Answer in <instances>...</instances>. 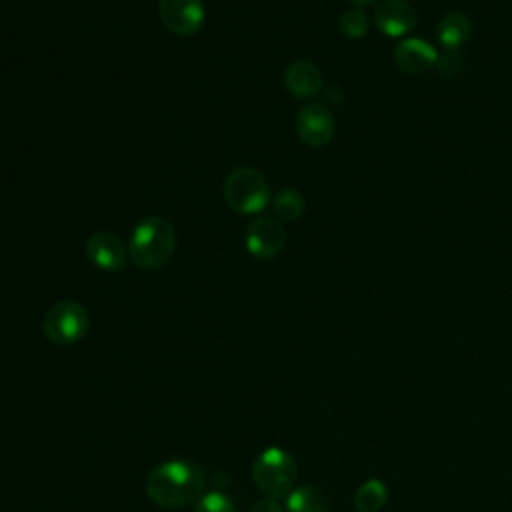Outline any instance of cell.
Instances as JSON below:
<instances>
[{"label": "cell", "mask_w": 512, "mask_h": 512, "mask_svg": "<svg viewBox=\"0 0 512 512\" xmlns=\"http://www.w3.org/2000/svg\"><path fill=\"white\" fill-rule=\"evenodd\" d=\"M204 472L190 460H166L146 478V494L160 508H182L200 498Z\"/></svg>", "instance_id": "6da1fadb"}, {"label": "cell", "mask_w": 512, "mask_h": 512, "mask_svg": "<svg viewBox=\"0 0 512 512\" xmlns=\"http://www.w3.org/2000/svg\"><path fill=\"white\" fill-rule=\"evenodd\" d=\"M174 224L164 216L140 220L128 240V258L146 270H158L170 262L176 252Z\"/></svg>", "instance_id": "7a4b0ae2"}, {"label": "cell", "mask_w": 512, "mask_h": 512, "mask_svg": "<svg viewBox=\"0 0 512 512\" xmlns=\"http://www.w3.org/2000/svg\"><path fill=\"white\" fill-rule=\"evenodd\" d=\"M298 474L296 460L290 452L278 446L264 448L254 464H252V480L256 488L268 498L288 496L294 488V480Z\"/></svg>", "instance_id": "3957f363"}, {"label": "cell", "mask_w": 512, "mask_h": 512, "mask_svg": "<svg viewBox=\"0 0 512 512\" xmlns=\"http://www.w3.org/2000/svg\"><path fill=\"white\" fill-rule=\"evenodd\" d=\"M224 198L238 214H260L270 202V190L258 170L238 166L224 180Z\"/></svg>", "instance_id": "277c9868"}, {"label": "cell", "mask_w": 512, "mask_h": 512, "mask_svg": "<svg viewBox=\"0 0 512 512\" xmlns=\"http://www.w3.org/2000/svg\"><path fill=\"white\" fill-rule=\"evenodd\" d=\"M88 326V312L76 300H60L52 304L42 318V332L56 346L76 344L84 338Z\"/></svg>", "instance_id": "5b68a950"}, {"label": "cell", "mask_w": 512, "mask_h": 512, "mask_svg": "<svg viewBox=\"0 0 512 512\" xmlns=\"http://www.w3.org/2000/svg\"><path fill=\"white\" fill-rule=\"evenodd\" d=\"M286 244V230L278 218L270 216H256L244 236L246 250L256 260H272L276 258Z\"/></svg>", "instance_id": "8992f818"}, {"label": "cell", "mask_w": 512, "mask_h": 512, "mask_svg": "<svg viewBox=\"0 0 512 512\" xmlns=\"http://www.w3.org/2000/svg\"><path fill=\"white\" fill-rule=\"evenodd\" d=\"M162 24L176 36L196 34L206 18L202 0H158Z\"/></svg>", "instance_id": "52a82bcc"}, {"label": "cell", "mask_w": 512, "mask_h": 512, "mask_svg": "<svg viewBox=\"0 0 512 512\" xmlns=\"http://www.w3.org/2000/svg\"><path fill=\"white\" fill-rule=\"evenodd\" d=\"M296 132L304 144L312 148H322L334 138L336 122L332 112L324 104L312 102L300 108L296 116Z\"/></svg>", "instance_id": "ba28073f"}, {"label": "cell", "mask_w": 512, "mask_h": 512, "mask_svg": "<svg viewBox=\"0 0 512 512\" xmlns=\"http://www.w3.org/2000/svg\"><path fill=\"white\" fill-rule=\"evenodd\" d=\"M86 256L96 268L106 272L122 270L130 260L128 246L110 230H98L88 238Z\"/></svg>", "instance_id": "9c48e42d"}, {"label": "cell", "mask_w": 512, "mask_h": 512, "mask_svg": "<svg viewBox=\"0 0 512 512\" xmlns=\"http://www.w3.org/2000/svg\"><path fill=\"white\" fill-rule=\"evenodd\" d=\"M438 56L440 54L436 52V48L424 38H404L394 48L396 68L410 76H420L436 68Z\"/></svg>", "instance_id": "30bf717a"}, {"label": "cell", "mask_w": 512, "mask_h": 512, "mask_svg": "<svg viewBox=\"0 0 512 512\" xmlns=\"http://www.w3.org/2000/svg\"><path fill=\"white\" fill-rule=\"evenodd\" d=\"M416 10L404 0H382L374 10L376 28L392 38L406 36L416 26Z\"/></svg>", "instance_id": "8fae6325"}, {"label": "cell", "mask_w": 512, "mask_h": 512, "mask_svg": "<svg viewBox=\"0 0 512 512\" xmlns=\"http://www.w3.org/2000/svg\"><path fill=\"white\" fill-rule=\"evenodd\" d=\"M322 72L308 60H294L284 70V86L296 98H312L322 90Z\"/></svg>", "instance_id": "7c38bea8"}, {"label": "cell", "mask_w": 512, "mask_h": 512, "mask_svg": "<svg viewBox=\"0 0 512 512\" xmlns=\"http://www.w3.org/2000/svg\"><path fill=\"white\" fill-rule=\"evenodd\" d=\"M472 36V22L462 12H446L436 26V40L444 52H458Z\"/></svg>", "instance_id": "4fadbf2b"}, {"label": "cell", "mask_w": 512, "mask_h": 512, "mask_svg": "<svg viewBox=\"0 0 512 512\" xmlns=\"http://www.w3.org/2000/svg\"><path fill=\"white\" fill-rule=\"evenodd\" d=\"M330 502L316 486L294 488L286 496V512H328Z\"/></svg>", "instance_id": "5bb4252c"}, {"label": "cell", "mask_w": 512, "mask_h": 512, "mask_svg": "<svg viewBox=\"0 0 512 512\" xmlns=\"http://www.w3.org/2000/svg\"><path fill=\"white\" fill-rule=\"evenodd\" d=\"M388 500V488L382 480L370 478L362 482L354 494L356 512H380Z\"/></svg>", "instance_id": "9a60e30c"}, {"label": "cell", "mask_w": 512, "mask_h": 512, "mask_svg": "<svg viewBox=\"0 0 512 512\" xmlns=\"http://www.w3.org/2000/svg\"><path fill=\"white\" fill-rule=\"evenodd\" d=\"M304 196L294 188H284L272 198V212L280 222L298 220L304 214Z\"/></svg>", "instance_id": "2e32d148"}, {"label": "cell", "mask_w": 512, "mask_h": 512, "mask_svg": "<svg viewBox=\"0 0 512 512\" xmlns=\"http://www.w3.org/2000/svg\"><path fill=\"white\" fill-rule=\"evenodd\" d=\"M370 28V22H368V16L366 12L356 6V8H348L342 16H340V30L352 38V40H358V38H364L366 32Z\"/></svg>", "instance_id": "e0dca14e"}, {"label": "cell", "mask_w": 512, "mask_h": 512, "mask_svg": "<svg viewBox=\"0 0 512 512\" xmlns=\"http://www.w3.org/2000/svg\"><path fill=\"white\" fill-rule=\"evenodd\" d=\"M194 512H234V504L222 492H208L198 498Z\"/></svg>", "instance_id": "ac0fdd59"}, {"label": "cell", "mask_w": 512, "mask_h": 512, "mask_svg": "<svg viewBox=\"0 0 512 512\" xmlns=\"http://www.w3.org/2000/svg\"><path fill=\"white\" fill-rule=\"evenodd\" d=\"M460 68V58H458V52H444L438 56V62H436V70L442 74V76H454Z\"/></svg>", "instance_id": "d6986e66"}, {"label": "cell", "mask_w": 512, "mask_h": 512, "mask_svg": "<svg viewBox=\"0 0 512 512\" xmlns=\"http://www.w3.org/2000/svg\"><path fill=\"white\" fill-rule=\"evenodd\" d=\"M250 512H286L278 502H276V498H260V500H256L254 504H252V508H250Z\"/></svg>", "instance_id": "ffe728a7"}, {"label": "cell", "mask_w": 512, "mask_h": 512, "mask_svg": "<svg viewBox=\"0 0 512 512\" xmlns=\"http://www.w3.org/2000/svg\"><path fill=\"white\" fill-rule=\"evenodd\" d=\"M346 2H350V4H354V6H366V4H372V2H376V0H346Z\"/></svg>", "instance_id": "44dd1931"}]
</instances>
